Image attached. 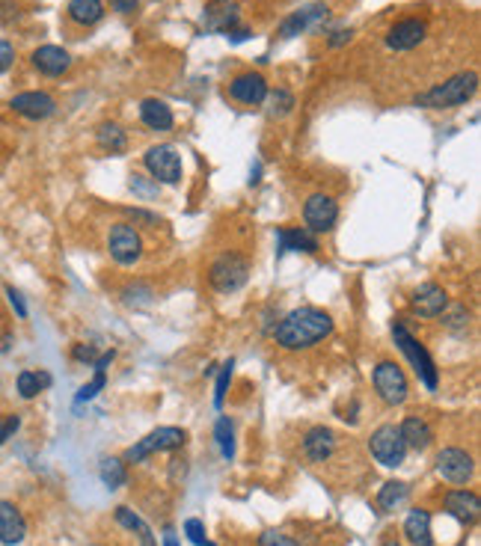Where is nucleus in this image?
<instances>
[{
    "label": "nucleus",
    "instance_id": "nucleus-4",
    "mask_svg": "<svg viewBox=\"0 0 481 546\" xmlns=\"http://www.w3.org/2000/svg\"><path fill=\"white\" fill-rule=\"evenodd\" d=\"M392 339H396L398 350L407 357L410 368L416 372V377L422 380V383H425V389L434 392V389L440 386V372H437L434 359H431V354H428V348L422 345V341L413 336L410 330L401 324V321H398V324H392Z\"/></svg>",
    "mask_w": 481,
    "mask_h": 546
},
{
    "label": "nucleus",
    "instance_id": "nucleus-39",
    "mask_svg": "<svg viewBox=\"0 0 481 546\" xmlns=\"http://www.w3.org/2000/svg\"><path fill=\"white\" fill-rule=\"evenodd\" d=\"M258 546H301V543H297L292 534L276 532V529H267V532L258 534Z\"/></svg>",
    "mask_w": 481,
    "mask_h": 546
},
{
    "label": "nucleus",
    "instance_id": "nucleus-22",
    "mask_svg": "<svg viewBox=\"0 0 481 546\" xmlns=\"http://www.w3.org/2000/svg\"><path fill=\"white\" fill-rule=\"evenodd\" d=\"M27 538V520L15 502L0 499V543L18 546Z\"/></svg>",
    "mask_w": 481,
    "mask_h": 546
},
{
    "label": "nucleus",
    "instance_id": "nucleus-11",
    "mask_svg": "<svg viewBox=\"0 0 481 546\" xmlns=\"http://www.w3.org/2000/svg\"><path fill=\"white\" fill-rule=\"evenodd\" d=\"M473 472H476L473 454H467L464 448L449 445V448H442V452L437 454V475L442 478V481L460 487V484H467L469 478H473Z\"/></svg>",
    "mask_w": 481,
    "mask_h": 546
},
{
    "label": "nucleus",
    "instance_id": "nucleus-1",
    "mask_svg": "<svg viewBox=\"0 0 481 546\" xmlns=\"http://www.w3.org/2000/svg\"><path fill=\"white\" fill-rule=\"evenodd\" d=\"M336 330V321L330 312L319 306H301L280 321L274 327V341L283 350H310L321 345L324 339H330Z\"/></svg>",
    "mask_w": 481,
    "mask_h": 546
},
{
    "label": "nucleus",
    "instance_id": "nucleus-37",
    "mask_svg": "<svg viewBox=\"0 0 481 546\" xmlns=\"http://www.w3.org/2000/svg\"><path fill=\"white\" fill-rule=\"evenodd\" d=\"M185 534H188V541L194 546H214L208 541V534H206V523L197 520V516H190V520L185 523Z\"/></svg>",
    "mask_w": 481,
    "mask_h": 546
},
{
    "label": "nucleus",
    "instance_id": "nucleus-43",
    "mask_svg": "<svg viewBox=\"0 0 481 546\" xmlns=\"http://www.w3.org/2000/svg\"><path fill=\"white\" fill-rule=\"evenodd\" d=\"M128 214H131L134 226H137V223H146V226H149V229H155V226H161V217H155V214H152V211L134 208V211H128Z\"/></svg>",
    "mask_w": 481,
    "mask_h": 546
},
{
    "label": "nucleus",
    "instance_id": "nucleus-30",
    "mask_svg": "<svg viewBox=\"0 0 481 546\" xmlns=\"http://www.w3.org/2000/svg\"><path fill=\"white\" fill-rule=\"evenodd\" d=\"M99 478L108 490H119V487L128 484V470H125L122 457H104L101 466H99Z\"/></svg>",
    "mask_w": 481,
    "mask_h": 546
},
{
    "label": "nucleus",
    "instance_id": "nucleus-23",
    "mask_svg": "<svg viewBox=\"0 0 481 546\" xmlns=\"http://www.w3.org/2000/svg\"><path fill=\"white\" fill-rule=\"evenodd\" d=\"M404 538L410 546H434V532H431V514L425 508H413L404 516Z\"/></svg>",
    "mask_w": 481,
    "mask_h": 546
},
{
    "label": "nucleus",
    "instance_id": "nucleus-33",
    "mask_svg": "<svg viewBox=\"0 0 481 546\" xmlns=\"http://www.w3.org/2000/svg\"><path fill=\"white\" fill-rule=\"evenodd\" d=\"M267 116H274V119H283V116H288L294 110V95L288 90H276V92H267Z\"/></svg>",
    "mask_w": 481,
    "mask_h": 546
},
{
    "label": "nucleus",
    "instance_id": "nucleus-44",
    "mask_svg": "<svg viewBox=\"0 0 481 546\" xmlns=\"http://www.w3.org/2000/svg\"><path fill=\"white\" fill-rule=\"evenodd\" d=\"M110 6H113V13H119V15H134L140 0H110Z\"/></svg>",
    "mask_w": 481,
    "mask_h": 546
},
{
    "label": "nucleus",
    "instance_id": "nucleus-10",
    "mask_svg": "<svg viewBox=\"0 0 481 546\" xmlns=\"http://www.w3.org/2000/svg\"><path fill=\"white\" fill-rule=\"evenodd\" d=\"M303 223L312 235H327V232L336 229L339 223V202H336L330 193H310L303 202Z\"/></svg>",
    "mask_w": 481,
    "mask_h": 546
},
{
    "label": "nucleus",
    "instance_id": "nucleus-5",
    "mask_svg": "<svg viewBox=\"0 0 481 546\" xmlns=\"http://www.w3.org/2000/svg\"><path fill=\"white\" fill-rule=\"evenodd\" d=\"M372 386L387 407H401L410 395V380L396 359H380L372 372Z\"/></svg>",
    "mask_w": 481,
    "mask_h": 546
},
{
    "label": "nucleus",
    "instance_id": "nucleus-14",
    "mask_svg": "<svg viewBox=\"0 0 481 546\" xmlns=\"http://www.w3.org/2000/svg\"><path fill=\"white\" fill-rule=\"evenodd\" d=\"M240 24V6L235 0H211L202 9V27L208 33H232Z\"/></svg>",
    "mask_w": 481,
    "mask_h": 546
},
{
    "label": "nucleus",
    "instance_id": "nucleus-49",
    "mask_svg": "<svg viewBox=\"0 0 481 546\" xmlns=\"http://www.w3.org/2000/svg\"><path fill=\"white\" fill-rule=\"evenodd\" d=\"M380 546H401V543H398V541H396V538H389V541H383V543H380Z\"/></svg>",
    "mask_w": 481,
    "mask_h": 546
},
{
    "label": "nucleus",
    "instance_id": "nucleus-9",
    "mask_svg": "<svg viewBox=\"0 0 481 546\" xmlns=\"http://www.w3.org/2000/svg\"><path fill=\"white\" fill-rule=\"evenodd\" d=\"M369 452L380 466H387V470H398V466L404 463V457H407V443H404L398 425H380L378 431H372Z\"/></svg>",
    "mask_w": 481,
    "mask_h": 546
},
{
    "label": "nucleus",
    "instance_id": "nucleus-34",
    "mask_svg": "<svg viewBox=\"0 0 481 546\" xmlns=\"http://www.w3.org/2000/svg\"><path fill=\"white\" fill-rule=\"evenodd\" d=\"M104 386H108V368H95V377L90 380V383H83V386L78 389V395H74V407L92 401V398L99 395Z\"/></svg>",
    "mask_w": 481,
    "mask_h": 546
},
{
    "label": "nucleus",
    "instance_id": "nucleus-15",
    "mask_svg": "<svg viewBox=\"0 0 481 546\" xmlns=\"http://www.w3.org/2000/svg\"><path fill=\"white\" fill-rule=\"evenodd\" d=\"M267 92H271V90H267L265 75H258V72H244V75H238L232 84H229V95H232L238 104H247V107L265 104Z\"/></svg>",
    "mask_w": 481,
    "mask_h": 546
},
{
    "label": "nucleus",
    "instance_id": "nucleus-41",
    "mask_svg": "<svg viewBox=\"0 0 481 546\" xmlns=\"http://www.w3.org/2000/svg\"><path fill=\"white\" fill-rule=\"evenodd\" d=\"M15 63V45L9 39H0V75L9 72Z\"/></svg>",
    "mask_w": 481,
    "mask_h": 546
},
{
    "label": "nucleus",
    "instance_id": "nucleus-6",
    "mask_svg": "<svg viewBox=\"0 0 481 546\" xmlns=\"http://www.w3.org/2000/svg\"><path fill=\"white\" fill-rule=\"evenodd\" d=\"M108 252L119 268H134L146 256V241L134 223H113L108 232Z\"/></svg>",
    "mask_w": 481,
    "mask_h": 546
},
{
    "label": "nucleus",
    "instance_id": "nucleus-3",
    "mask_svg": "<svg viewBox=\"0 0 481 546\" xmlns=\"http://www.w3.org/2000/svg\"><path fill=\"white\" fill-rule=\"evenodd\" d=\"M249 279V259L240 256L238 250H226L208 265V286L217 295H235L247 286Z\"/></svg>",
    "mask_w": 481,
    "mask_h": 546
},
{
    "label": "nucleus",
    "instance_id": "nucleus-12",
    "mask_svg": "<svg viewBox=\"0 0 481 546\" xmlns=\"http://www.w3.org/2000/svg\"><path fill=\"white\" fill-rule=\"evenodd\" d=\"M9 110L24 116V119H31V122H42L48 116L57 113V101H54V95H48L42 90H27V92H18L9 99Z\"/></svg>",
    "mask_w": 481,
    "mask_h": 546
},
{
    "label": "nucleus",
    "instance_id": "nucleus-16",
    "mask_svg": "<svg viewBox=\"0 0 481 546\" xmlns=\"http://www.w3.org/2000/svg\"><path fill=\"white\" fill-rule=\"evenodd\" d=\"M425 36H428L425 22H419V18H404V22L389 27L387 45H389V51H413V48H419L425 42Z\"/></svg>",
    "mask_w": 481,
    "mask_h": 546
},
{
    "label": "nucleus",
    "instance_id": "nucleus-25",
    "mask_svg": "<svg viewBox=\"0 0 481 546\" xmlns=\"http://www.w3.org/2000/svg\"><path fill=\"white\" fill-rule=\"evenodd\" d=\"M140 119L146 125L149 131H170L172 125H176V116L163 101L158 99H146L140 104Z\"/></svg>",
    "mask_w": 481,
    "mask_h": 546
},
{
    "label": "nucleus",
    "instance_id": "nucleus-46",
    "mask_svg": "<svg viewBox=\"0 0 481 546\" xmlns=\"http://www.w3.org/2000/svg\"><path fill=\"white\" fill-rule=\"evenodd\" d=\"M226 36H229V42H244V39H249V31H238L235 27V31L226 33Z\"/></svg>",
    "mask_w": 481,
    "mask_h": 546
},
{
    "label": "nucleus",
    "instance_id": "nucleus-21",
    "mask_svg": "<svg viewBox=\"0 0 481 546\" xmlns=\"http://www.w3.org/2000/svg\"><path fill=\"white\" fill-rule=\"evenodd\" d=\"M276 243H280V256L283 252H306V256H315L321 250L319 235H312L306 226H285L276 229Z\"/></svg>",
    "mask_w": 481,
    "mask_h": 546
},
{
    "label": "nucleus",
    "instance_id": "nucleus-24",
    "mask_svg": "<svg viewBox=\"0 0 481 546\" xmlns=\"http://www.w3.org/2000/svg\"><path fill=\"white\" fill-rule=\"evenodd\" d=\"M398 431L413 452H425V448H431V443H434V431H431V425L422 416H407L398 425Z\"/></svg>",
    "mask_w": 481,
    "mask_h": 546
},
{
    "label": "nucleus",
    "instance_id": "nucleus-45",
    "mask_svg": "<svg viewBox=\"0 0 481 546\" xmlns=\"http://www.w3.org/2000/svg\"><path fill=\"white\" fill-rule=\"evenodd\" d=\"M351 36H354L351 27H348V31H336L330 39H327V45H330V48H342L345 42H351Z\"/></svg>",
    "mask_w": 481,
    "mask_h": 546
},
{
    "label": "nucleus",
    "instance_id": "nucleus-26",
    "mask_svg": "<svg viewBox=\"0 0 481 546\" xmlns=\"http://www.w3.org/2000/svg\"><path fill=\"white\" fill-rule=\"evenodd\" d=\"M54 383V377L48 374V372H36V368H24V372H18L15 377V389H18V395L24 398V401H33L36 395H42L48 386Z\"/></svg>",
    "mask_w": 481,
    "mask_h": 546
},
{
    "label": "nucleus",
    "instance_id": "nucleus-27",
    "mask_svg": "<svg viewBox=\"0 0 481 546\" xmlns=\"http://www.w3.org/2000/svg\"><path fill=\"white\" fill-rule=\"evenodd\" d=\"M72 24L78 27H92L104 18V4L101 0H69V9H66Z\"/></svg>",
    "mask_w": 481,
    "mask_h": 546
},
{
    "label": "nucleus",
    "instance_id": "nucleus-7",
    "mask_svg": "<svg viewBox=\"0 0 481 546\" xmlns=\"http://www.w3.org/2000/svg\"><path fill=\"white\" fill-rule=\"evenodd\" d=\"M143 167L149 170L152 181L158 184H170V188H176L185 179V163H181V154L172 143H158L146 149L143 154Z\"/></svg>",
    "mask_w": 481,
    "mask_h": 546
},
{
    "label": "nucleus",
    "instance_id": "nucleus-31",
    "mask_svg": "<svg viewBox=\"0 0 481 546\" xmlns=\"http://www.w3.org/2000/svg\"><path fill=\"white\" fill-rule=\"evenodd\" d=\"M407 496H410V484L407 481H387L380 487V493H378V505H380L383 514H389V511L401 508V505L407 502Z\"/></svg>",
    "mask_w": 481,
    "mask_h": 546
},
{
    "label": "nucleus",
    "instance_id": "nucleus-42",
    "mask_svg": "<svg viewBox=\"0 0 481 546\" xmlns=\"http://www.w3.org/2000/svg\"><path fill=\"white\" fill-rule=\"evenodd\" d=\"M6 300H9V306H13V312L18 318H27V304H24L22 291H18L15 286H6Z\"/></svg>",
    "mask_w": 481,
    "mask_h": 546
},
{
    "label": "nucleus",
    "instance_id": "nucleus-20",
    "mask_svg": "<svg viewBox=\"0 0 481 546\" xmlns=\"http://www.w3.org/2000/svg\"><path fill=\"white\" fill-rule=\"evenodd\" d=\"M442 505H446V511L455 516L458 523H464V525H476L478 523V514H481L478 493H473V490H449L446 496H442Z\"/></svg>",
    "mask_w": 481,
    "mask_h": 546
},
{
    "label": "nucleus",
    "instance_id": "nucleus-29",
    "mask_svg": "<svg viewBox=\"0 0 481 546\" xmlns=\"http://www.w3.org/2000/svg\"><path fill=\"white\" fill-rule=\"evenodd\" d=\"M117 523L122 525L125 532H131V534H137V541L140 546H158L155 543V534H152V529L146 525V520H143L140 514H134L131 508H117Z\"/></svg>",
    "mask_w": 481,
    "mask_h": 546
},
{
    "label": "nucleus",
    "instance_id": "nucleus-47",
    "mask_svg": "<svg viewBox=\"0 0 481 546\" xmlns=\"http://www.w3.org/2000/svg\"><path fill=\"white\" fill-rule=\"evenodd\" d=\"M258 175H262V163H256L253 172H249V184H258V181H262V179H258Z\"/></svg>",
    "mask_w": 481,
    "mask_h": 546
},
{
    "label": "nucleus",
    "instance_id": "nucleus-2",
    "mask_svg": "<svg viewBox=\"0 0 481 546\" xmlns=\"http://www.w3.org/2000/svg\"><path fill=\"white\" fill-rule=\"evenodd\" d=\"M478 90V75L476 72H460L449 77L446 84L434 86V90L416 95V107H428V110H449V107L467 104Z\"/></svg>",
    "mask_w": 481,
    "mask_h": 546
},
{
    "label": "nucleus",
    "instance_id": "nucleus-17",
    "mask_svg": "<svg viewBox=\"0 0 481 546\" xmlns=\"http://www.w3.org/2000/svg\"><path fill=\"white\" fill-rule=\"evenodd\" d=\"M327 13H330V9H327L324 4H310V6L297 9V13L283 18V24L276 27V36H280V39H294V36H301L306 31H312L315 24L324 22Z\"/></svg>",
    "mask_w": 481,
    "mask_h": 546
},
{
    "label": "nucleus",
    "instance_id": "nucleus-40",
    "mask_svg": "<svg viewBox=\"0 0 481 546\" xmlns=\"http://www.w3.org/2000/svg\"><path fill=\"white\" fill-rule=\"evenodd\" d=\"M99 357H101L99 350H95L92 345H83V341H78V345L72 348V359H74V363H90L92 365Z\"/></svg>",
    "mask_w": 481,
    "mask_h": 546
},
{
    "label": "nucleus",
    "instance_id": "nucleus-36",
    "mask_svg": "<svg viewBox=\"0 0 481 546\" xmlns=\"http://www.w3.org/2000/svg\"><path fill=\"white\" fill-rule=\"evenodd\" d=\"M232 359H229V363L220 368V374H217V386H214V407L217 410H223V401H226V389H229V383H232Z\"/></svg>",
    "mask_w": 481,
    "mask_h": 546
},
{
    "label": "nucleus",
    "instance_id": "nucleus-35",
    "mask_svg": "<svg viewBox=\"0 0 481 546\" xmlns=\"http://www.w3.org/2000/svg\"><path fill=\"white\" fill-rule=\"evenodd\" d=\"M128 188L137 193L140 199H155V197H158V181L146 179V175H137V172H134L131 181H128Z\"/></svg>",
    "mask_w": 481,
    "mask_h": 546
},
{
    "label": "nucleus",
    "instance_id": "nucleus-48",
    "mask_svg": "<svg viewBox=\"0 0 481 546\" xmlns=\"http://www.w3.org/2000/svg\"><path fill=\"white\" fill-rule=\"evenodd\" d=\"M163 546H179L176 534H163Z\"/></svg>",
    "mask_w": 481,
    "mask_h": 546
},
{
    "label": "nucleus",
    "instance_id": "nucleus-18",
    "mask_svg": "<svg viewBox=\"0 0 481 546\" xmlns=\"http://www.w3.org/2000/svg\"><path fill=\"white\" fill-rule=\"evenodd\" d=\"M31 63L45 77H60L72 68V54L60 45H39L31 54Z\"/></svg>",
    "mask_w": 481,
    "mask_h": 546
},
{
    "label": "nucleus",
    "instance_id": "nucleus-8",
    "mask_svg": "<svg viewBox=\"0 0 481 546\" xmlns=\"http://www.w3.org/2000/svg\"><path fill=\"white\" fill-rule=\"evenodd\" d=\"M188 443V431L185 427H172V425H163V427H155L149 436H143L137 445H131L128 452H125V463H143L146 457L158 454V452H176Z\"/></svg>",
    "mask_w": 481,
    "mask_h": 546
},
{
    "label": "nucleus",
    "instance_id": "nucleus-13",
    "mask_svg": "<svg viewBox=\"0 0 481 546\" xmlns=\"http://www.w3.org/2000/svg\"><path fill=\"white\" fill-rule=\"evenodd\" d=\"M336 445H339V436H336L333 427L315 425L303 434V457L315 466H324L333 461Z\"/></svg>",
    "mask_w": 481,
    "mask_h": 546
},
{
    "label": "nucleus",
    "instance_id": "nucleus-28",
    "mask_svg": "<svg viewBox=\"0 0 481 546\" xmlns=\"http://www.w3.org/2000/svg\"><path fill=\"white\" fill-rule=\"evenodd\" d=\"M95 143L108 154H125V149H128V134H125V128L117 122H104L99 125V131H95Z\"/></svg>",
    "mask_w": 481,
    "mask_h": 546
},
{
    "label": "nucleus",
    "instance_id": "nucleus-38",
    "mask_svg": "<svg viewBox=\"0 0 481 546\" xmlns=\"http://www.w3.org/2000/svg\"><path fill=\"white\" fill-rule=\"evenodd\" d=\"M22 427V416L18 413H0V445H6Z\"/></svg>",
    "mask_w": 481,
    "mask_h": 546
},
{
    "label": "nucleus",
    "instance_id": "nucleus-32",
    "mask_svg": "<svg viewBox=\"0 0 481 546\" xmlns=\"http://www.w3.org/2000/svg\"><path fill=\"white\" fill-rule=\"evenodd\" d=\"M214 440H217L220 454H223V461H232V457H235V427H232V422H229L226 416L217 418V425H214Z\"/></svg>",
    "mask_w": 481,
    "mask_h": 546
},
{
    "label": "nucleus",
    "instance_id": "nucleus-19",
    "mask_svg": "<svg viewBox=\"0 0 481 546\" xmlns=\"http://www.w3.org/2000/svg\"><path fill=\"white\" fill-rule=\"evenodd\" d=\"M410 304H413V312L422 318H440L442 312L449 309V295L437 282H422V286L413 291Z\"/></svg>",
    "mask_w": 481,
    "mask_h": 546
}]
</instances>
